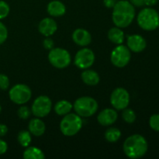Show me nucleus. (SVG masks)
Segmentation results:
<instances>
[{
  "label": "nucleus",
  "instance_id": "1",
  "mask_svg": "<svg viewBox=\"0 0 159 159\" xmlns=\"http://www.w3.org/2000/svg\"><path fill=\"white\" fill-rule=\"evenodd\" d=\"M135 18V8L127 0L116 2L113 6L112 20L116 26L125 28L130 26Z\"/></svg>",
  "mask_w": 159,
  "mask_h": 159
},
{
  "label": "nucleus",
  "instance_id": "2",
  "mask_svg": "<svg viewBox=\"0 0 159 159\" xmlns=\"http://www.w3.org/2000/svg\"><path fill=\"white\" fill-rule=\"evenodd\" d=\"M123 149L128 158L138 159L146 155L148 150V144L144 137L136 134L130 135L125 140Z\"/></svg>",
  "mask_w": 159,
  "mask_h": 159
},
{
  "label": "nucleus",
  "instance_id": "3",
  "mask_svg": "<svg viewBox=\"0 0 159 159\" xmlns=\"http://www.w3.org/2000/svg\"><path fill=\"white\" fill-rule=\"evenodd\" d=\"M137 22L140 27L144 30H155L159 26V14L156 9L153 8H144L138 13Z\"/></svg>",
  "mask_w": 159,
  "mask_h": 159
},
{
  "label": "nucleus",
  "instance_id": "4",
  "mask_svg": "<svg viewBox=\"0 0 159 159\" xmlns=\"http://www.w3.org/2000/svg\"><path fill=\"white\" fill-rule=\"evenodd\" d=\"M82 117L77 113H68L61 121V132L65 136L72 137L79 133L82 129Z\"/></svg>",
  "mask_w": 159,
  "mask_h": 159
},
{
  "label": "nucleus",
  "instance_id": "5",
  "mask_svg": "<svg viewBox=\"0 0 159 159\" xmlns=\"http://www.w3.org/2000/svg\"><path fill=\"white\" fill-rule=\"evenodd\" d=\"M98 102L89 96H82L75 100L73 105L75 111L81 117H90L98 110Z\"/></svg>",
  "mask_w": 159,
  "mask_h": 159
},
{
  "label": "nucleus",
  "instance_id": "6",
  "mask_svg": "<svg viewBox=\"0 0 159 159\" xmlns=\"http://www.w3.org/2000/svg\"><path fill=\"white\" fill-rule=\"evenodd\" d=\"M48 60L54 68L63 69L69 66L71 61V54L67 50L60 48H54L50 50Z\"/></svg>",
  "mask_w": 159,
  "mask_h": 159
},
{
  "label": "nucleus",
  "instance_id": "7",
  "mask_svg": "<svg viewBox=\"0 0 159 159\" xmlns=\"http://www.w3.org/2000/svg\"><path fill=\"white\" fill-rule=\"evenodd\" d=\"M32 92L30 88L25 84H16L10 89L9 96L12 102L18 105L26 103L30 99Z\"/></svg>",
  "mask_w": 159,
  "mask_h": 159
},
{
  "label": "nucleus",
  "instance_id": "8",
  "mask_svg": "<svg viewBox=\"0 0 159 159\" xmlns=\"http://www.w3.org/2000/svg\"><path fill=\"white\" fill-rule=\"evenodd\" d=\"M131 58L130 51L127 47L119 44L112 51L110 54V61L114 66L117 68H124L127 66Z\"/></svg>",
  "mask_w": 159,
  "mask_h": 159
},
{
  "label": "nucleus",
  "instance_id": "9",
  "mask_svg": "<svg viewBox=\"0 0 159 159\" xmlns=\"http://www.w3.org/2000/svg\"><path fill=\"white\" fill-rule=\"evenodd\" d=\"M52 109V102L47 96H40L34 101L31 107V113L36 117L43 118L48 116Z\"/></svg>",
  "mask_w": 159,
  "mask_h": 159
},
{
  "label": "nucleus",
  "instance_id": "10",
  "mask_svg": "<svg viewBox=\"0 0 159 159\" xmlns=\"http://www.w3.org/2000/svg\"><path fill=\"white\" fill-rule=\"evenodd\" d=\"M110 102L116 110H123L127 108L130 102V94L124 88H116L112 92Z\"/></svg>",
  "mask_w": 159,
  "mask_h": 159
},
{
  "label": "nucleus",
  "instance_id": "11",
  "mask_svg": "<svg viewBox=\"0 0 159 159\" xmlns=\"http://www.w3.org/2000/svg\"><path fill=\"white\" fill-rule=\"evenodd\" d=\"M95 61V54L91 49L82 48L75 56V65L80 69H87L93 65Z\"/></svg>",
  "mask_w": 159,
  "mask_h": 159
},
{
  "label": "nucleus",
  "instance_id": "12",
  "mask_svg": "<svg viewBox=\"0 0 159 159\" xmlns=\"http://www.w3.org/2000/svg\"><path fill=\"white\" fill-rule=\"evenodd\" d=\"M127 48L134 53H140L144 51L147 46L146 40L139 34H133L127 36Z\"/></svg>",
  "mask_w": 159,
  "mask_h": 159
},
{
  "label": "nucleus",
  "instance_id": "13",
  "mask_svg": "<svg viewBox=\"0 0 159 159\" xmlns=\"http://www.w3.org/2000/svg\"><path fill=\"white\" fill-rule=\"evenodd\" d=\"M118 118L117 113L113 109L107 108L102 110L97 116V120L102 126H110L114 124Z\"/></svg>",
  "mask_w": 159,
  "mask_h": 159
},
{
  "label": "nucleus",
  "instance_id": "14",
  "mask_svg": "<svg viewBox=\"0 0 159 159\" xmlns=\"http://www.w3.org/2000/svg\"><path fill=\"white\" fill-rule=\"evenodd\" d=\"M72 40L79 46L86 47L91 43L92 36L86 30L79 28L73 32Z\"/></svg>",
  "mask_w": 159,
  "mask_h": 159
},
{
  "label": "nucleus",
  "instance_id": "15",
  "mask_svg": "<svg viewBox=\"0 0 159 159\" xmlns=\"http://www.w3.org/2000/svg\"><path fill=\"white\" fill-rule=\"evenodd\" d=\"M39 32L45 37H50L53 35L57 30V25L56 22L51 18H44L40 22L38 26Z\"/></svg>",
  "mask_w": 159,
  "mask_h": 159
},
{
  "label": "nucleus",
  "instance_id": "16",
  "mask_svg": "<svg viewBox=\"0 0 159 159\" xmlns=\"http://www.w3.org/2000/svg\"><path fill=\"white\" fill-rule=\"evenodd\" d=\"M47 11L51 16L59 17L65 15L66 12V7L63 2L58 0H54L48 3Z\"/></svg>",
  "mask_w": 159,
  "mask_h": 159
},
{
  "label": "nucleus",
  "instance_id": "17",
  "mask_svg": "<svg viewBox=\"0 0 159 159\" xmlns=\"http://www.w3.org/2000/svg\"><path fill=\"white\" fill-rule=\"evenodd\" d=\"M28 129L31 134L36 137H40L44 134L46 126L40 118L36 117L30 121L29 124H28Z\"/></svg>",
  "mask_w": 159,
  "mask_h": 159
},
{
  "label": "nucleus",
  "instance_id": "18",
  "mask_svg": "<svg viewBox=\"0 0 159 159\" xmlns=\"http://www.w3.org/2000/svg\"><path fill=\"white\" fill-rule=\"evenodd\" d=\"M82 81L87 85H96L99 82V75L94 70L85 69L82 73Z\"/></svg>",
  "mask_w": 159,
  "mask_h": 159
},
{
  "label": "nucleus",
  "instance_id": "19",
  "mask_svg": "<svg viewBox=\"0 0 159 159\" xmlns=\"http://www.w3.org/2000/svg\"><path fill=\"white\" fill-rule=\"evenodd\" d=\"M109 40L116 44H122L124 40V33L121 28L115 26L111 28L108 32Z\"/></svg>",
  "mask_w": 159,
  "mask_h": 159
},
{
  "label": "nucleus",
  "instance_id": "20",
  "mask_svg": "<svg viewBox=\"0 0 159 159\" xmlns=\"http://www.w3.org/2000/svg\"><path fill=\"white\" fill-rule=\"evenodd\" d=\"M73 105L68 100H60L54 106V111L59 116H65L71 112Z\"/></svg>",
  "mask_w": 159,
  "mask_h": 159
},
{
  "label": "nucleus",
  "instance_id": "21",
  "mask_svg": "<svg viewBox=\"0 0 159 159\" xmlns=\"http://www.w3.org/2000/svg\"><path fill=\"white\" fill-rule=\"evenodd\" d=\"M23 158L25 159H43L45 155L43 151L36 147H26L23 152Z\"/></svg>",
  "mask_w": 159,
  "mask_h": 159
},
{
  "label": "nucleus",
  "instance_id": "22",
  "mask_svg": "<svg viewBox=\"0 0 159 159\" xmlns=\"http://www.w3.org/2000/svg\"><path fill=\"white\" fill-rule=\"evenodd\" d=\"M121 137V131L116 127L108 128L105 132V138L108 142L115 143L119 141Z\"/></svg>",
  "mask_w": 159,
  "mask_h": 159
},
{
  "label": "nucleus",
  "instance_id": "23",
  "mask_svg": "<svg viewBox=\"0 0 159 159\" xmlns=\"http://www.w3.org/2000/svg\"><path fill=\"white\" fill-rule=\"evenodd\" d=\"M31 134L27 130H21L18 134L17 136V141L20 143L22 147L26 148L30 145L31 143Z\"/></svg>",
  "mask_w": 159,
  "mask_h": 159
},
{
  "label": "nucleus",
  "instance_id": "24",
  "mask_svg": "<svg viewBox=\"0 0 159 159\" xmlns=\"http://www.w3.org/2000/svg\"><path fill=\"white\" fill-rule=\"evenodd\" d=\"M122 118L127 124H133L136 120V113L132 109L127 107L123 110Z\"/></svg>",
  "mask_w": 159,
  "mask_h": 159
},
{
  "label": "nucleus",
  "instance_id": "25",
  "mask_svg": "<svg viewBox=\"0 0 159 159\" xmlns=\"http://www.w3.org/2000/svg\"><path fill=\"white\" fill-rule=\"evenodd\" d=\"M9 10H10V8H9V4L3 0H0V20L8 16Z\"/></svg>",
  "mask_w": 159,
  "mask_h": 159
},
{
  "label": "nucleus",
  "instance_id": "26",
  "mask_svg": "<svg viewBox=\"0 0 159 159\" xmlns=\"http://www.w3.org/2000/svg\"><path fill=\"white\" fill-rule=\"evenodd\" d=\"M149 126L155 131L159 132V114L155 113L151 116L149 119Z\"/></svg>",
  "mask_w": 159,
  "mask_h": 159
},
{
  "label": "nucleus",
  "instance_id": "27",
  "mask_svg": "<svg viewBox=\"0 0 159 159\" xmlns=\"http://www.w3.org/2000/svg\"><path fill=\"white\" fill-rule=\"evenodd\" d=\"M18 116L19 117L21 118L23 120H26L30 117L31 114V110H30V108L26 106H22L20 107V109L18 110Z\"/></svg>",
  "mask_w": 159,
  "mask_h": 159
},
{
  "label": "nucleus",
  "instance_id": "28",
  "mask_svg": "<svg viewBox=\"0 0 159 159\" xmlns=\"http://www.w3.org/2000/svg\"><path fill=\"white\" fill-rule=\"evenodd\" d=\"M8 37V30L6 26L0 21V45L2 44Z\"/></svg>",
  "mask_w": 159,
  "mask_h": 159
},
{
  "label": "nucleus",
  "instance_id": "29",
  "mask_svg": "<svg viewBox=\"0 0 159 159\" xmlns=\"http://www.w3.org/2000/svg\"><path fill=\"white\" fill-rule=\"evenodd\" d=\"M9 87V79L7 75L0 74V89L6 90Z\"/></svg>",
  "mask_w": 159,
  "mask_h": 159
},
{
  "label": "nucleus",
  "instance_id": "30",
  "mask_svg": "<svg viewBox=\"0 0 159 159\" xmlns=\"http://www.w3.org/2000/svg\"><path fill=\"white\" fill-rule=\"evenodd\" d=\"M43 45L45 48V49L51 50L52 48H54V40H53L51 38H50L49 37H47V38L43 40Z\"/></svg>",
  "mask_w": 159,
  "mask_h": 159
},
{
  "label": "nucleus",
  "instance_id": "31",
  "mask_svg": "<svg viewBox=\"0 0 159 159\" xmlns=\"http://www.w3.org/2000/svg\"><path fill=\"white\" fill-rule=\"evenodd\" d=\"M8 150V144L3 140L0 139V155H4Z\"/></svg>",
  "mask_w": 159,
  "mask_h": 159
},
{
  "label": "nucleus",
  "instance_id": "32",
  "mask_svg": "<svg viewBox=\"0 0 159 159\" xmlns=\"http://www.w3.org/2000/svg\"><path fill=\"white\" fill-rule=\"evenodd\" d=\"M130 2L134 7H142L144 6V0H130Z\"/></svg>",
  "mask_w": 159,
  "mask_h": 159
},
{
  "label": "nucleus",
  "instance_id": "33",
  "mask_svg": "<svg viewBox=\"0 0 159 159\" xmlns=\"http://www.w3.org/2000/svg\"><path fill=\"white\" fill-rule=\"evenodd\" d=\"M8 127L5 124H0V137H3L7 134Z\"/></svg>",
  "mask_w": 159,
  "mask_h": 159
},
{
  "label": "nucleus",
  "instance_id": "34",
  "mask_svg": "<svg viewBox=\"0 0 159 159\" xmlns=\"http://www.w3.org/2000/svg\"><path fill=\"white\" fill-rule=\"evenodd\" d=\"M158 2V0H144V6H147L148 7H152L157 5Z\"/></svg>",
  "mask_w": 159,
  "mask_h": 159
},
{
  "label": "nucleus",
  "instance_id": "35",
  "mask_svg": "<svg viewBox=\"0 0 159 159\" xmlns=\"http://www.w3.org/2000/svg\"><path fill=\"white\" fill-rule=\"evenodd\" d=\"M1 111H2V107L1 106H0V113H1Z\"/></svg>",
  "mask_w": 159,
  "mask_h": 159
}]
</instances>
